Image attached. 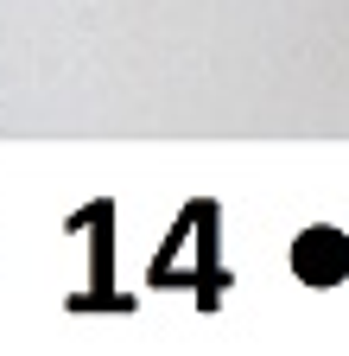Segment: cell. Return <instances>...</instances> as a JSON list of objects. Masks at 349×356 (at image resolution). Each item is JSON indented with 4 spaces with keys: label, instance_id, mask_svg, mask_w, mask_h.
<instances>
[{
    "label": "cell",
    "instance_id": "6da1fadb",
    "mask_svg": "<svg viewBox=\"0 0 349 356\" xmlns=\"http://www.w3.org/2000/svg\"><path fill=\"white\" fill-rule=\"evenodd\" d=\"M292 261H298V274L312 280V286H324V280H343V267H349V248L330 236V229H312L298 248H292Z\"/></svg>",
    "mask_w": 349,
    "mask_h": 356
}]
</instances>
